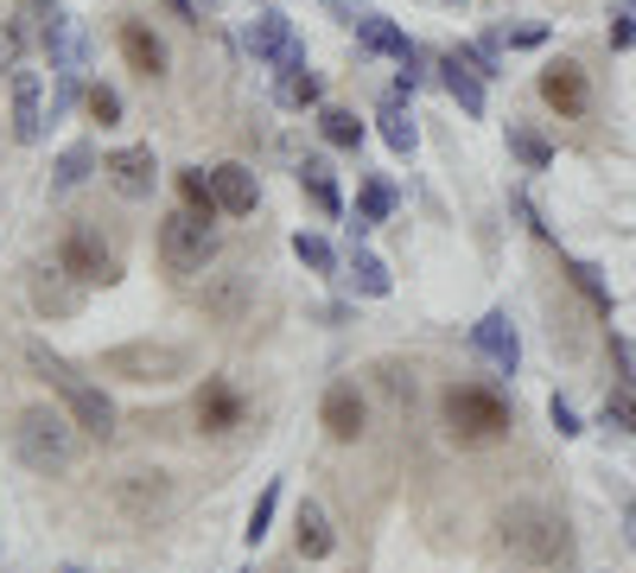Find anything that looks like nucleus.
Returning a JSON list of instances; mask_svg holds the SVG:
<instances>
[{
	"instance_id": "f257e3e1",
	"label": "nucleus",
	"mask_w": 636,
	"mask_h": 573,
	"mask_svg": "<svg viewBox=\"0 0 636 573\" xmlns=\"http://www.w3.org/2000/svg\"><path fill=\"white\" fill-rule=\"evenodd\" d=\"M13 452H20L25 471L58 478V471L76 466V452H83V427H76L71 415H58V408H20V415H13Z\"/></svg>"
},
{
	"instance_id": "f03ea898",
	"label": "nucleus",
	"mask_w": 636,
	"mask_h": 573,
	"mask_svg": "<svg viewBox=\"0 0 636 573\" xmlns=\"http://www.w3.org/2000/svg\"><path fill=\"white\" fill-rule=\"evenodd\" d=\"M497 542L515 554V561H529V567H554L573 554V529L560 510L548 503H509L503 517H497Z\"/></svg>"
},
{
	"instance_id": "7ed1b4c3",
	"label": "nucleus",
	"mask_w": 636,
	"mask_h": 573,
	"mask_svg": "<svg viewBox=\"0 0 636 573\" xmlns=\"http://www.w3.org/2000/svg\"><path fill=\"white\" fill-rule=\"evenodd\" d=\"M25 364L39 369V376H45V383H51L58 395H64L71 420L83 427V434H90V440H108V434H115V402H108V395H102L96 383H83V376H76V369L64 364V357H51L45 344H25Z\"/></svg>"
},
{
	"instance_id": "20e7f679",
	"label": "nucleus",
	"mask_w": 636,
	"mask_h": 573,
	"mask_svg": "<svg viewBox=\"0 0 636 573\" xmlns=\"http://www.w3.org/2000/svg\"><path fill=\"white\" fill-rule=\"evenodd\" d=\"M515 427L509 415V402L497 389H483V383H452L446 389V434L458 446H497Z\"/></svg>"
},
{
	"instance_id": "39448f33",
	"label": "nucleus",
	"mask_w": 636,
	"mask_h": 573,
	"mask_svg": "<svg viewBox=\"0 0 636 573\" xmlns=\"http://www.w3.org/2000/svg\"><path fill=\"white\" fill-rule=\"evenodd\" d=\"M191 369V351L185 344H159V338H134V344H115L102 351V376H122V383H178Z\"/></svg>"
},
{
	"instance_id": "423d86ee",
	"label": "nucleus",
	"mask_w": 636,
	"mask_h": 573,
	"mask_svg": "<svg viewBox=\"0 0 636 573\" xmlns=\"http://www.w3.org/2000/svg\"><path fill=\"white\" fill-rule=\"evenodd\" d=\"M108 503L122 510L127 529H147L159 510H173V478H166V471H122V478L108 485Z\"/></svg>"
},
{
	"instance_id": "0eeeda50",
	"label": "nucleus",
	"mask_w": 636,
	"mask_h": 573,
	"mask_svg": "<svg viewBox=\"0 0 636 573\" xmlns=\"http://www.w3.org/2000/svg\"><path fill=\"white\" fill-rule=\"evenodd\" d=\"M210 256H217V236H210V223H204V217L178 210V217H166V223H159V261H166L173 274H198Z\"/></svg>"
},
{
	"instance_id": "6e6552de",
	"label": "nucleus",
	"mask_w": 636,
	"mask_h": 573,
	"mask_svg": "<svg viewBox=\"0 0 636 573\" xmlns=\"http://www.w3.org/2000/svg\"><path fill=\"white\" fill-rule=\"evenodd\" d=\"M58 268L64 274H76L83 286H108L115 281V256H108V242H102L96 230H64V242H58Z\"/></svg>"
},
{
	"instance_id": "1a4fd4ad",
	"label": "nucleus",
	"mask_w": 636,
	"mask_h": 573,
	"mask_svg": "<svg viewBox=\"0 0 636 573\" xmlns=\"http://www.w3.org/2000/svg\"><path fill=\"white\" fill-rule=\"evenodd\" d=\"M102 179L115 185V198H127V205H147L153 185H159L153 147H115V154L102 159Z\"/></svg>"
},
{
	"instance_id": "9d476101",
	"label": "nucleus",
	"mask_w": 636,
	"mask_h": 573,
	"mask_svg": "<svg viewBox=\"0 0 636 573\" xmlns=\"http://www.w3.org/2000/svg\"><path fill=\"white\" fill-rule=\"evenodd\" d=\"M541 103L554 108L560 122H580L585 108H592V83H585V71L573 58H554V64L541 71Z\"/></svg>"
},
{
	"instance_id": "9b49d317",
	"label": "nucleus",
	"mask_w": 636,
	"mask_h": 573,
	"mask_svg": "<svg viewBox=\"0 0 636 573\" xmlns=\"http://www.w3.org/2000/svg\"><path fill=\"white\" fill-rule=\"evenodd\" d=\"M242 45H249L254 58H268V64H293V58H305L300 45H293V20L280 13V7H261L249 27H242Z\"/></svg>"
},
{
	"instance_id": "f8f14e48",
	"label": "nucleus",
	"mask_w": 636,
	"mask_h": 573,
	"mask_svg": "<svg viewBox=\"0 0 636 573\" xmlns=\"http://www.w3.org/2000/svg\"><path fill=\"white\" fill-rule=\"evenodd\" d=\"M471 344H478L483 364H497L503 376H515V364H522V338H515V325H509L503 306H497V313H483L478 325H471Z\"/></svg>"
},
{
	"instance_id": "ddd939ff",
	"label": "nucleus",
	"mask_w": 636,
	"mask_h": 573,
	"mask_svg": "<svg viewBox=\"0 0 636 573\" xmlns=\"http://www.w3.org/2000/svg\"><path fill=\"white\" fill-rule=\"evenodd\" d=\"M319 420H325V434L337 446L363 440V395L351 389V383H331L325 389V408H319Z\"/></svg>"
},
{
	"instance_id": "4468645a",
	"label": "nucleus",
	"mask_w": 636,
	"mask_h": 573,
	"mask_svg": "<svg viewBox=\"0 0 636 573\" xmlns=\"http://www.w3.org/2000/svg\"><path fill=\"white\" fill-rule=\"evenodd\" d=\"M210 191H217V205H223L229 217H249V210L261 205V179H254L249 166H236V159L210 173Z\"/></svg>"
},
{
	"instance_id": "2eb2a0df",
	"label": "nucleus",
	"mask_w": 636,
	"mask_h": 573,
	"mask_svg": "<svg viewBox=\"0 0 636 573\" xmlns=\"http://www.w3.org/2000/svg\"><path fill=\"white\" fill-rule=\"evenodd\" d=\"M32 306H39V313H76V306H83V281H76V274H64V268H39V274H32Z\"/></svg>"
},
{
	"instance_id": "dca6fc26",
	"label": "nucleus",
	"mask_w": 636,
	"mask_h": 573,
	"mask_svg": "<svg viewBox=\"0 0 636 573\" xmlns=\"http://www.w3.org/2000/svg\"><path fill=\"white\" fill-rule=\"evenodd\" d=\"M198 420H204V434H229V427H242V395L229 389L223 376H210L198 395Z\"/></svg>"
},
{
	"instance_id": "f3484780",
	"label": "nucleus",
	"mask_w": 636,
	"mask_h": 573,
	"mask_svg": "<svg viewBox=\"0 0 636 573\" xmlns=\"http://www.w3.org/2000/svg\"><path fill=\"white\" fill-rule=\"evenodd\" d=\"M376 134L388 140V154H402V159L420 147V128H414V108L402 103V90H395V96L376 108Z\"/></svg>"
},
{
	"instance_id": "a211bd4d",
	"label": "nucleus",
	"mask_w": 636,
	"mask_h": 573,
	"mask_svg": "<svg viewBox=\"0 0 636 573\" xmlns=\"http://www.w3.org/2000/svg\"><path fill=\"white\" fill-rule=\"evenodd\" d=\"M356 39H363V45H369L376 58H395V64H414V39H407V32L395 27V20H382V13H363V20H356Z\"/></svg>"
},
{
	"instance_id": "6ab92c4d",
	"label": "nucleus",
	"mask_w": 636,
	"mask_h": 573,
	"mask_svg": "<svg viewBox=\"0 0 636 573\" xmlns=\"http://www.w3.org/2000/svg\"><path fill=\"white\" fill-rule=\"evenodd\" d=\"M122 58L140 71V77H159V71H166V45H159V32L140 27V20H127V27H122Z\"/></svg>"
},
{
	"instance_id": "aec40b11",
	"label": "nucleus",
	"mask_w": 636,
	"mask_h": 573,
	"mask_svg": "<svg viewBox=\"0 0 636 573\" xmlns=\"http://www.w3.org/2000/svg\"><path fill=\"white\" fill-rule=\"evenodd\" d=\"M45 108H39V77H32V71H13V134H20V140H39V134H45Z\"/></svg>"
},
{
	"instance_id": "412c9836",
	"label": "nucleus",
	"mask_w": 636,
	"mask_h": 573,
	"mask_svg": "<svg viewBox=\"0 0 636 573\" xmlns=\"http://www.w3.org/2000/svg\"><path fill=\"white\" fill-rule=\"evenodd\" d=\"M439 83H446V96H452L465 115H483V77L471 71V64H458L452 52L439 58Z\"/></svg>"
},
{
	"instance_id": "4be33fe9",
	"label": "nucleus",
	"mask_w": 636,
	"mask_h": 573,
	"mask_svg": "<svg viewBox=\"0 0 636 573\" xmlns=\"http://www.w3.org/2000/svg\"><path fill=\"white\" fill-rule=\"evenodd\" d=\"M45 52H51V71H58V77H83V32H76L71 20H64V13L51 20Z\"/></svg>"
},
{
	"instance_id": "5701e85b",
	"label": "nucleus",
	"mask_w": 636,
	"mask_h": 573,
	"mask_svg": "<svg viewBox=\"0 0 636 573\" xmlns=\"http://www.w3.org/2000/svg\"><path fill=\"white\" fill-rule=\"evenodd\" d=\"M274 96H280V108H312L319 96H325V83L312 77V64H305V58H293V64H280Z\"/></svg>"
},
{
	"instance_id": "b1692460",
	"label": "nucleus",
	"mask_w": 636,
	"mask_h": 573,
	"mask_svg": "<svg viewBox=\"0 0 636 573\" xmlns=\"http://www.w3.org/2000/svg\"><path fill=\"white\" fill-rule=\"evenodd\" d=\"M293 548H300L305 561H331V548H337V535H331V522H325V510L305 497L300 503V535H293Z\"/></svg>"
},
{
	"instance_id": "393cba45",
	"label": "nucleus",
	"mask_w": 636,
	"mask_h": 573,
	"mask_svg": "<svg viewBox=\"0 0 636 573\" xmlns=\"http://www.w3.org/2000/svg\"><path fill=\"white\" fill-rule=\"evenodd\" d=\"M395 217V185L388 179H363V191H356V236H369L376 223H388Z\"/></svg>"
},
{
	"instance_id": "a878e982",
	"label": "nucleus",
	"mask_w": 636,
	"mask_h": 573,
	"mask_svg": "<svg viewBox=\"0 0 636 573\" xmlns=\"http://www.w3.org/2000/svg\"><path fill=\"white\" fill-rule=\"evenodd\" d=\"M300 191H305L319 210H325V217H337V210H344V198H337V179H331L325 159H300Z\"/></svg>"
},
{
	"instance_id": "bb28decb",
	"label": "nucleus",
	"mask_w": 636,
	"mask_h": 573,
	"mask_svg": "<svg viewBox=\"0 0 636 573\" xmlns=\"http://www.w3.org/2000/svg\"><path fill=\"white\" fill-rule=\"evenodd\" d=\"M509 154L522 159L529 173H548V166H554V147H548V134H534L529 122H509Z\"/></svg>"
},
{
	"instance_id": "cd10ccee",
	"label": "nucleus",
	"mask_w": 636,
	"mask_h": 573,
	"mask_svg": "<svg viewBox=\"0 0 636 573\" xmlns=\"http://www.w3.org/2000/svg\"><path fill=\"white\" fill-rule=\"evenodd\" d=\"M242 300H249V281H242V274H223L217 286H204V313H217L223 325L242 319Z\"/></svg>"
},
{
	"instance_id": "c85d7f7f",
	"label": "nucleus",
	"mask_w": 636,
	"mask_h": 573,
	"mask_svg": "<svg viewBox=\"0 0 636 573\" xmlns=\"http://www.w3.org/2000/svg\"><path fill=\"white\" fill-rule=\"evenodd\" d=\"M90 173H96V147H90V140H76V147H64V154H58V166H51V185H58V191H76Z\"/></svg>"
},
{
	"instance_id": "c756f323",
	"label": "nucleus",
	"mask_w": 636,
	"mask_h": 573,
	"mask_svg": "<svg viewBox=\"0 0 636 573\" xmlns=\"http://www.w3.org/2000/svg\"><path fill=\"white\" fill-rule=\"evenodd\" d=\"M351 286L356 293H363V300H388V268H382L376 256H369V249H351Z\"/></svg>"
},
{
	"instance_id": "7c9ffc66",
	"label": "nucleus",
	"mask_w": 636,
	"mask_h": 573,
	"mask_svg": "<svg viewBox=\"0 0 636 573\" xmlns=\"http://www.w3.org/2000/svg\"><path fill=\"white\" fill-rule=\"evenodd\" d=\"M178 198H185V210H191V217H204V223H217V210H223L198 166H185V173H178Z\"/></svg>"
},
{
	"instance_id": "2f4dec72",
	"label": "nucleus",
	"mask_w": 636,
	"mask_h": 573,
	"mask_svg": "<svg viewBox=\"0 0 636 573\" xmlns=\"http://www.w3.org/2000/svg\"><path fill=\"white\" fill-rule=\"evenodd\" d=\"M319 134H325L331 147H344V154L363 147V122H356L351 108H319Z\"/></svg>"
},
{
	"instance_id": "473e14b6",
	"label": "nucleus",
	"mask_w": 636,
	"mask_h": 573,
	"mask_svg": "<svg viewBox=\"0 0 636 573\" xmlns=\"http://www.w3.org/2000/svg\"><path fill=\"white\" fill-rule=\"evenodd\" d=\"M293 256H300L305 268H312V274H331V268H337V249H331L325 236H312V230L293 236Z\"/></svg>"
},
{
	"instance_id": "72a5a7b5",
	"label": "nucleus",
	"mask_w": 636,
	"mask_h": 573,
	"mask_svg": "<svg viewBox=\"0 0 636 573\" xmlns=\"http://www.w3.org/2000/svg\"><path fill=\"white\" fill-rule=\"evenodd\" d=\"M566 274H573V286H580L585 300H592V306H598V313L611 319V286H605V274H598V268H592V261H573V268H566Z\"/></svg>"
},
{
	"instance_id": "f704fd0d",
	"label": "nucleus",
	"mask_w": 636,
	"mask_h": 573,
	"mask_svg": "<svg viewBox=\"0 0 636 573\" xmlns=\"http://www.w3.org/2000/svg\"><path fill=\"white\" fill-rule=\"evenodd\" d=\"M458 64H471L478 77H503V58H497V39H478V45H458Z\"/></svg>"
},
{
	"instance_id": "c9c22d12",
	"label": "nucleus",
	"mask_w": 636,
	"mask_h": 573,
	"mask_svg": "<svg viewBox=\"0 0 636 573\" xmlns=\"http://www.w3.org/2000/svg\"><path fill=\"white\" fill-rule=\"evenodd\" d=\"M83 108L96 115L102 128H115V122H122V96H115L108 83H90V90H83Z\"/></svg>"
},
{
	"instance_id": "e433bc0d",
	"label": "nucleus",
	"mask_w": 636,
	"mask_h": 573,
	"mask_svg": "<svg viewBox=\"0 0 636 573\" xmlns=\"http://www.w3.org/2000/svg\"><path fill=\"white\" fill-rule=\"evenodd\" d=\"M274 510H280V485H268V491L254 497V510H249V529H242V535H249V548L261 542V535H268V522H274Z\"/></svg>"
},
{
	"instance_id": "4c0bfd02",
	"label": "nucleus",
	"mask_w": 636,
	"mask_h": 573,
	"mask_svg": "<svg viewBox=\"0 0 636 573\" xmlns=\"http://www.w3.org/2000/svg\"><path fill=\"white\" fill-rule=\"evenodd\" d=\"M25 45H32V39L20 32V20H13V27H0V71H20V52H25Z\"/></svg>"
},
{
	"instance_id": "58836bf2",
	"label": "nucleus",
	"mask_w": 636,
	"mask_h": 573,
	"mask_svg": "<svg viewBox=\"0 0 636 573\" xmlns=\"http://www.w3.org/2000/svg\"><path fill=\"white\" fill-rule=\"evenodd\" d=\"M611 45L624 52V45H636V0H624L617 13H611Z\"/></svg>"
},
{
	"instance_id": "ea45409f",
	"label": "nucleus",
	"mask_w": 636,
	"mask_h": 573,
	"mask_svg": "<svg viewBox=\"0 0 636 573\" xmlns=\"http://www.w3.org/2000/svg\"><path fill=\"white\" fill-rule=\"evenodd\" d=\"M605 427H630L636 434V389H624V395H611L605 402Z\"/></svg>"
},
{
	"instance_id": "a19ab883",
	"label": "nucleus",
	"mask_w": 636,
	"mask_h": 573,
	"mask_svg": "<svg viewBox=\"0 0 636 573\" xmlns=\"http://www.w3.org/2000/svg\"><path fill=\"white\" fill-rule=\"evenodd\" d=\"M548 420H554L560 434H566V440H573V434H585L580 427V415H573V402H566V395H554V402H548Z\"/></svg>"
},
{
	"instance_id": "79ce46f5",
	"label": "nucleus",
	"mask_w": 636,
	"mask_h": 573,
	"mask_svg": "<svg viewBox=\"0 0 636 573\" xmlns=\"http://www.w3.org/2000/svg\"><path fill=\"white\" fill-rule=\"evenodd\" d=\"M382 376H388V389H395V395H407V402H414V376H407L402 364H382Z\"/></svg>"
},
{
	"instance_id": "37998d69",
	"label": "nucleus",
	"mask_w": 636,
	"mask_h": 573,
	"mask_svg": "<svg viewBox=\"0 0 636 573\" xmlns=\"http://www.w3.org/2000/svg\"><path fill=\"white\" fill-rule=\"evenodd\" d=\"M509 45H541L548 39V27H515V32H503Z\"/></svg>"
},
{
	"instance_id": "c03bdc74",
	"label": "nucleus",
	"mask_w": 636,
	"mask_h": 573,
	"mask_svg": "<svg viewBox=\"0 0 636 573\" xmlns=\"http://www.w3.org/2000/svg\"><path fill=\"white\" fill-rule=\"evenodd\" d=\"M325 7H331V13H344V20H351V27H356V20H363V13H369V7H363V0H325Z\"/></svg>"
},
{
	"instance_id": "a18cd8bd",
	"label": "nucleus",
	"mask_w": 636,
	"mask_h": 573,
	"mask_svg": "<svg viewBox=\"0 0 636 573\" xmlns=\"http://www.w3.org/2000/svg\"><path fill=\"white\" fill-rule=\"evenodd\" d=\"M624 542L636 548V497H630V503H624Z\"/></svg>"
},
{
	"instance_id": "49530a36",
	"label": "nucleus",
	"mask_w": 636,
	"mask_h": 573,
	"mask_svg": "<svg viewBox=\"0 0 636 573\" xmlns=\"http://www.w3.org/2000/svg\"><path fill=\"white\" fill-rule=\"evenodd\" d=\"M64 573H90V567H76V561H71V567H64Z\"/></svg>"
}]
</instances>
